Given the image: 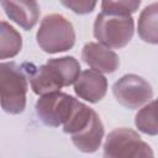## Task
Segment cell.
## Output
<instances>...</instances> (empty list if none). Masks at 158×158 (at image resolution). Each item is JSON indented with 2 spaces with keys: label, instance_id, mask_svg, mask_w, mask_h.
Segmentation results:
<instances>
[{
  "label": "cell",
  "instance_id": "14",
  "mask_svg": "<svg viewBox=\"0 0 158 158\" xmlns=\"http://www.w3.org/2000/svg\"><path fill=\"white\" fill-rule=\"evenodd\" d=\"M136 127L147 135H158V99L144 105L136 115Z\"/></svg>",
  "mask_w": 158,
  "mask_h": 158
},
{
  "label": "cell",
  "instance_id": "8",
  "mask_svg": "<svg viewBox=\"0 0 158 158\" xmlns=\"http://www.w3.org/2000/svg\"><path fill=\"white\" fill-rule=\"evenodd\" d=\"M81 58L84 63L99 73H114L120 65V59L115 52L95 42H89L83 47Z\"/></svg>",
  "mask_w": 158,
  "mask_h": 158
},
{
  "label": "cell",
  "instance_id": "17",
  "mask_svg": "<svg viewBox=\"0 0 158 158\" xmlns=\"http://www.w3.org/2000/svg\"><path fill=\"white\" fill-rule=\"evenodd\" d=\"M62 4L77 14H89L96 5L95 1H62Z\"/></svg>",
  "mask_w": 158,
  "mask_h": 158
},
{
  "label": "cell",
  "instance_id": "2",
  "mask_svg": "<svg viewBox=\"0 0 158 158\" xmlns=\"http://www.w3.org/2000/svg\"><path fill=\"white\" fill-rule=\"evenodd\" d=\"M38 46L47 53H58L70 49L75 42L73 25L59 14L47 15L36 35Z\"/></svg>",
  "mask_w": 158,
  "mask_h": 158
},
{
  "label": "cell",
  "instance_id": "4",
  "mask_svg": "<svg viewBox=\"0 0 158 158\" xmlns=\"http://www.w3.org/2000/svg\"><path fill=\"white\" fill-rule=\"evenodd\" d=\"M104 158H154L152 148L131 128H116L104 143Z\"/></svg>",
  "mask_w": 158,
  "mask_h": 158
},
{
  "label": "cell",
  "instance_id": "9",
  "mask_svg": "<svg viewBox=\"0 0 158 158\" xmlns=\"http://www.w3.org/2000/svg\"><path fill=\"white\" fill-rule=\"evenodd\" d=\"M106 89H107L106 78L101 73L93 69L81 72L79 78L74 83L75 94L89 102L100 101L105 96Z\"/></svg>",
  "mask_w": 158,
  "mask_h": 158
},
{
  "label": "cell",
  "instance_id": "10",
  "mask_svg": "<svg viewBox=\"0 0 158 158\" xmlns=\"http://www.w3.org/2000/svg\"><path fill=\"white\" fill-rule=\"evenodd\" d=\"M1 6L4 7L5 14L10 17V20L20 25L26 31L31 30L38 20L40 6L36 1L4 0L1 1Z\"/></svg>",
  "mask_w": 158,
  "mask_h": 158
},
{
  "label": "cell",
  "instance_id": "6",
  "mask_svg": "<svg viewBox=\"0 0 158 158\" xmlns=\"http://www.w3.org/2000/svg\"><path fill=\"white\" fill-rule=\"evenodd\" d=\"M77 99L64 93H52L43 95L36 102V112L40 120L51 127L64 125L75 106Z\"/></svg>",
  "mask_w": 158,
  "mask_h": 158
},
{
  "label": "cell",
  "instance_id": "13",
  "mask_svg": "<svg viewBox=\"0 0 158 158\" xmlns=\"http://www.w3.org/2000/svg\"><path fill=\"white\" fill-rule=\"evenodd\" d=\"M47 64L56 70L63 83V86H68L75 83L80 75V64L74 57L52 58L47 60Z\"/></svg>",
  "mask_w": 158,
  "mask_h": 158
},
{
  "label": "cell",
  "instance_id": "5",
  "mask_svg": "<svg viewBox=\"0 0 158 158\" xmlns=\"http://www.w3.org/2000/svg\"><path fill=\"white\" fill-rule=\"evenodd\" d=\"M112 93L122 106L131 110L139 109L153 96L151 84L136 74H126L120 78L112 85Z\"/></svg>",
  "mask_w": 158,
  "mask_h": 158
},
{
  "label": "cell",
  "instance_id": "11",
  "mask_svg": "<svg viewBox=\"0 0 158 158\" xmlns=\"http://www.w3.org/2000/svg\"><path fill=\"white\" fill-rule=\"evenodd\" d=\"M102 136L104 126L98 114H95L90 123L83 131L72 136V142L79 151L84 153H93L99 148Z\"/></svg>",
  "mask_w": 158,
  "mask_h": 158
},
{
  "label": "cell",
  "instance_id": "3",
  "mask_svg": "<svg viewBox=\"0 0 158 158\" xmlns=\"http://www.w3.org/2000/svg\"><path fill=\"white\" fill-rule=\"evenodd\" d=\"M135 30L131 16L101 11L94 23L95 38L107 48H122L132 38Z\"/></svg>",
  "mask_w": 158,
  "mask_h": 158
},
{
  "label": "cell",
  "instance_id": "16",
  "mask_svg": "<svg viewBox=\"0 0 158 158\" xmlns=\"http://www.w3.org/2000/svg\"><path fill=\"white\" fill-rule=\"evenodd\" d=\"M141 5V1H102L101 9L104 12L131 16Z\"/></svg>",
  "mask_w": 158,
  "mask_h": 158
},
{
  "label": "cell",
  "instance_id": "1",
  "mask_svg": "<svg viewBox=\"0 0 158 158\" xmlns=\"http://www.w3.org/2000/svg\"><path fill=\"white\" fill-rule=\"evenodd\" d=\"M27 74L22 65L2 62L0 65L1 107L9 114H20L26 106Z\"/></svg>",
  "mask_w": 158,
  "mask_h": 158
},
{
  "label": "cell",
  "instance_id": "7",
  "mask_svg": "<svg viewBox=\"0 0 158 158\" xmlns=\"http://www.w3.org/2000/svg\"><path fill=\"white\" fill-rule=\"evenodd\" d=\"M22 68L25 69L27 78H30L32 90L37 95L43 96L47 94L57 93L60 88H63V83L59 79L58 74L47 63L41 67H36L30 63H23Z\"/></svg>",
  "mask_w": 158,
  "mask_h": 158
},
{
  "label": "cell",
  "instance_id": "15",
  "mask_svg": "<svg viewBox=\"0 0 158 158\" xmlns=\"http://www.w3.org/2000/svg\"><path fill=\"white\" fill-rule=\"evenodd\" d=\"M22 47L20 33L5 21H1V40H0V58L5 59L16 56Z\"/></svg>",
  "mask_w": 158,
  "mask_h": 158
},
{
  "label": "cell",
  "instance_id": "12",
  "mask_svg": "<svg viewBox=\"0 0 158 158\" xmlns=\"http://www.w3.org/2000/svg\"><path fill=\"white\" fill-rule=\"evenodd\" d=\"M138 36L147 43H158V2L147 5L138 17Z\"/></svg>",
  "mask_w": 158,
  "mask_h": 158
}]
</instances>
